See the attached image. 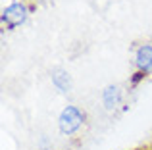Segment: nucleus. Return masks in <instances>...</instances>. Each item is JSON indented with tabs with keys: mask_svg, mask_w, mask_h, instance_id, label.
Returning <instances> with one entry per match:
<instances>
[{
	"mask_svg": "<svg viewBox=\"0 0 152 150\" xmlns=\"http://www.w3.org/2000/svg\"><path fill=\"white\" fill-rule=\"evenodd\" d=\"M135 68L145 71L146 75L152 73V44H141L135 52Z\"/></svg>",
	"mask_w": 152,
	"mask_h": 150,
	"instance_id": "7ed1b4c3",
	"label": "nucleus"
},
{
	"mask_svg": "<svg viewBox=\"0 0 152 150\" xmlns=\"http://www.w3.org/2000/svg\"><path fill=\"white\" fill-rule=\"evenodd\" d=\"M146 77H148V75H146L145 71H141V69H135V73H133V75L129 77V83H131V87L135 89V87H137V85H139L141 81H145Z\"/></svg>",
	"mask_w": 152,
	"mask_h": 150,
	"instance_id": "423d86ee",
	"label": "nucleus"
},
{
	"mask_svg": "<svg viewBox=\"0 0 152 150\" xmlns=\"http://www.w3.org/2000/svg\"><path fill=\"white\" fill-rule=\"evenodd\" d=\"M85 121H87V114L83 110H79L77 106H66L58 117V129L62 135L71 137L81 129V125Z\"/></svg>",
	"mask_w": 152,
	"mask_h": 150,
	"instance_id": "f257e3e1",
	"label": "nucleus"
},
{
	"mask_svg": "<svg viewBox=\"0 0 152 150\" xmlns=\"http://www.w3.org/2000/svg\"><path fill=\"white\" fill-rule=\"evenodd\" d=\"M52 85L60 90V92H67L71 89V79L66 69H54L52 71Z\"/></svg>",
	"mask_w": 152,
	"mask_h": 150,
	"instance_id": "39448f33",
	"label": "nucleus"
},
{
	"mask_svg": "<svg viewBox=\"0 0 152 150\" xmlns=\"http://www.w3.org/2000/svg\"><path fill=\"white\" fill-rule=\"evenodd\" d=\"M102 100H104V106H106V110H114L119 106V102H121V90H119L118 85H110L104 89L102 92Z\"/></svg>",
	"mask_w": 152,
	"mask_h": 150,
	"instance_id": "20e7f679",
	"label": "nucleus"
},
{
	"mask_svg": "<svg viewBox=\"0 0 152 150\" xmlns=\"http://www.w3.org/2000/svg\"><path fill=\"white\" fill-rule=\"evenodd\" d=\"M29 17V8L23 2H12L2 10V27L8 31H14L15 27L23 25Z\"/></svg>",
	"mask_w": 152,
	"mask_h": 150,
	"instance_id": "f03ea898",
	"label": "nucleus"
},
{
	"mask_svg": "<svg viewBox=\"0 0 152 150\" xmlns=\"http://www.w3.org/2000/svg\"><path fill=\"white\" fill-rule=\"evenodd\" d=\"M27 8H29V14H33L37 10V4H27Z\"/></svg>",
	"mask_w": 152,
	"mask_h": 150,
	"instance_id": "0eeeda50",
	"label": "nucleus"
}]
</instances>
